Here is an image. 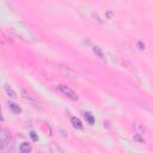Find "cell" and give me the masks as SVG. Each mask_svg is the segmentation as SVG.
Returning a JSON list of instances; mask_svg holds the SVG:
<instances>
[{
  "mask_svg": "<svg viewBox=\"0 0 153 153\" xmlns=\"http://www.w3.org/2000/svg\"><path fill=\"white\" fill-rule=\"evenodd\" d=\"M13 31L16 35L26 43H36L38 41L37 35L33 32V30L24 22H17L13 26Z\"/></svg>",
  "mask_w": 153,
  "mask_h": 153,
  "instance_id": "6da1fadb",
  "label": "cell"
},
{
  "mask_svg": "<svg viewBox=\"0 0 153 153\" xmlns=\"http://www.w3.org/2000/svg\"><path fill=\"white\" fill-rule=\"evenodd\" d=\"M0 142H1V149L4 153H10L13 148V139L11 137L10 133L2 128L0 130Z\"/></svg>",
  "mask_w": 153,
  "mask_h": 153,
  "instance_id": "7a4b0ae2",
  "label": "cell"
},
{
  "mask_svg": "<svg viewBox=\"0 0 153 153\" xmlns=\"http://www.w3.org/2000/svg\"><path fill=\"white\" fill-rule=\"evenodd\" d=\"M57 69H59V72H60L65 78H68V79H71V80H74V79L78 78L76 72H75L74 69H72L71 67L66 66V65H61V63L57 65Z\"/></svg>",
  "mask_w": 153,
  "mask_h": 153,
  "instance_id": "3957f363",
  "label": "cell"
},
{
  "mask_svg": "<svg viewBox=\"0 0 153 153\" xmlns=\"http://www.w3.org/2000/svg\"><path fill=\"white\" fill-rule=\"evenodd\" d=\"M57 88H59V91H60L63 96H66L67 98H69V99H72V100H78V99H79L78 94H76V93H75V92H74L69 86L61 84V85H59V86H57Z\"/></svg>",
  "mask_w": 153,
  "mask_h": 153,
  "instance_id": "277c9868",
  "label": "cell"
},
{
  "mask_svg": "<svg viewBox=\"0 0 153 153\" xmlns=\"http://www.w3.org/2000/svg\"><path fill=\"white\" fill-rule=\"evenodd\" d=\"M19 151H20V153H31L32 147H31V145L29 142H23L19 146Z\"/></svg>",
  "mask_w": 153,
  "mask_h": 153,
  "instance_id": "5b68a950",
  "label": "cell"
},
{
  "mask_svg": "<svg viewBox=\"0 0 153 153\" xmlns=\"http://www.w3.org/2000/svg\"><path fill=\"white\" fill-rule=\"evenodd\" d=\"M133 127H134V131H135V134H139V135H143V134H145V128H143V126H142L141 123L135 122Z\"/></svg>",
  "mask_w": 153,
  "mask_h": 153,
  "instance_id": "8992f818",
  "label": "cell"
},
{
  "mask_svg": "<svg viewBox=\"0 0 153 153\" xmlns=\"http://www.w3.org/2000/svg\"><path fill=\"white\" fill-rule=\"evenodd\" d=\"M49 152L50 153H63V151L61 149V147L57 143H55V142H51L49 145Z\"/></svg>",
  "mask_w": 153,
  "mask_h": 153,
  "instance_id": "52a82bcc",
  "label": "cell"
},
{
  "mask_svg": "<svg viewBox=\"0 0 153 153\" xmlns=\"http://www.w3.org/2000/svg\"><path fill=\"white\" fill-rule=\"evenodd\" d=\"M71 122H72V124L75 129H82V123L78 117H75V116L71 117Z\"/></svg>",
  "mask_w": 153,
  "mask_h": 153,
  "instance_id": "ba28073f",
  "label": "cell"
},
{
  "mask_svg": "<svg viewBox=\"0 0 153 153\" xmlns=\"http://www.w3.org/2000/svg\"><path fill=\"white\" fill-rule=\"evenodd\" d=\"M92 50H93V53L100 59V60H103V61H105V55H104V53H103V50L99 48V47H97V45H94L93 48H92Z\"/></svg>",
  "mask_w": 153,
  "mask_h": 153,
  "instance_id": "9c48e42d",
  "label": "cell"
},
{
  "mask_svg": "<svg viewBox=\"0 0 153 153\" xmlns=\"http://www.w3.org/2000/svg\"><path fill=\"white\" fill-rule=\"evenodd\" d=\"M22 94H23V97H24L26 100H29L30 103H32V104H37L36 99H35V98H32V97H31V96H30L25 90H22Z\"/></svg>",
  "mask_w": 153,
  "mask_h": 153,
  "instance_id": "30bf717a",
  "label": "cell"
},
{
  "mask_svg": "<svg viewBox=\"0 0 153 153\" xmlns=\"http://www.w3.org/2000/svg\"><path fill=\"white\" fill-rule=\"evenodd\" d=\"M8 108H10L14 114H19V112L22 111V109L19 108V105H17V104H14V103H12V102H8Z\"/></svg>",
  "mask_w": 153,
  "mask_h": 153,
  "instance_id": "8fae6325",
  "label": "cell"
},
{
  "mask_svg": "<svg viewBox=\"0 0 153 153\" xmlns=\"http://www.w3.org/2000/svg\"><path fill=\"white\" fill-rule=\"evenodd\" d=\"M4 88H5V91H6V93H7V94H8V96H10L11 98H16V97H17V94H16V92H14V91H13V90H12V88H11V87H10V86L7 85V84H5V86H4Z\"/></svg>",
  "mask_w": 153,
  "mask_h": 153,
  "instance_id": "7c38bea8",
  "label": "cell"
},
{
  "mask_svg": "<svg viewBox=\"0 0 153 153\" xmlns=\"http://www.w3.org/2000/svg\"><path fill=\"white\" fill-rule=\"evenodd\" d=\"M85 118L88 121V123H90V124H93L94 118H93V116H92L90 112H85Z\"/></svg>",
  "mask_w": 153,
  "mask_h": 153,
  "instance_id": "4fadbf2b",
  "label": "cell"
},
{
  "mask_svg": "<svg viewBox=\"0 0 153 153\" xmlns=\"http://www.w3.org/2000/svg\"><path fill=\"white\" fill-rule=\"evenodd\" d=\"M134 140H135V141H139V142H143V139H142L141 135H139V134H134Z\"/></svg>",
  "mask_w": 153,
  "mask_h": 153,
  "instance_id": "5bb4252c",
  "label": "cell"
},
{
  "mask_svg": "<svg viewBox=\"0 0 153 153\" xmlns=\"http://www.w3.org/2000/svg\"><path fill=\"white\" fill-rule=\"evenodd\" d=\"M30 136H31V139H32L33 141H37V140H38V137L36 136V133H35L33 130H32V131H30Z\"/></svg>",
  "mask_w": 153,
  "mask_h": 153,
  "instance_id": "9a60e30c",
  "label": "cell"
},
{
  "mask_svg": "<svg viewBox=\"0 0 153 153\" xmlns=\"http://www.w3.org/2000/svg\"><path fill=\"white\" fill-rule=\"evenodd\" d=\"M137 47H139V49H140V50L145 49V44H142V42H141V41H139V42H137Z\"/></svg>",
  "mask_w": 153,
  "mask_h": 153,
  "instance_id": "2e32d148",
  "label": "cell"
}]
</instances>
